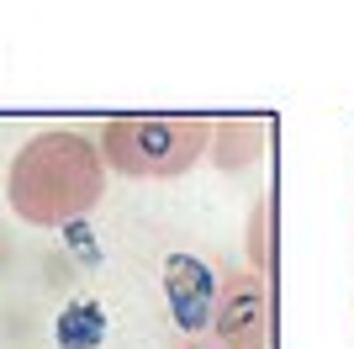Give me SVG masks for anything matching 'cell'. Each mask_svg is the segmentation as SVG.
<instances>
[{"instance_id": "cell-3", "label": "cell", "mask_w": 354, "mask_h": 349, "mask_svg": "<svg viewBox=\"0 0 354 349\" xmlns=\"http://www.w3.org/2000/svg\"><path fill=\"white\" fill-rule=\"evenodd\" d=\"M212 339L217 349H265L270 344V296L254 270H227L212 302Z\"/></svg>"}, {"instance_id": "cell-1", "label": "cell", "mask_w": 354, "mask_h": 349, "mask_svg": "<svg viewBox=\"0 0 354 349\" xmlns=\"http://www.w3.org/2000/svg\"><path fill=\"white\" fill-rule=\"evenodd\" d=\"M106 196V159L95 138L74 127H48L32 132L11 154L6 170V202L21 222L32 228H69L90 217Z\"/></svg>"}, {"instance_id": "cell-4", "label": "cell", "mask_w": 354, "mask_h": 349, "mask_svg": "<svg viewBox=\"0 0 354 349\" xmlns=\"http://www.w3.org/2000/svg\"><path fill=\"white\" fill-rule=\"evenodd\" d=\"M259 132H265V127H249V132H243V127H222V132H212V143H217V148H222L217 159H222V164H238V159H254L249 148H254V143H259Z\"/></svg>"}, {"instance_id": "cell-2", "label": "cell", "mask_w": 354, "mask_h": 349, "mask_svg": "<svg viewBox=\"0 0 354 349\" xmlns=\"http://www.w3.org/2000/svg\"><path fill=\"white\" fill-rule=\"evenodd\" d=\"M106 174L127 180H175L212 148V127L201 116H111L95 138Z\"/></svg>"}, {"instance_id": "cell-5", "label": "cell", "mask_w": 354, "mask_h": 349, "mask_svg": "<svg viewBox=\"0 0 354 349\" xmlns=\"http://www.w3.org/2000/svg\"><path fill=\"white\" fill-rule=\"evenodd\" d=\"M185 349H217V344H185Z\"/></svg>"}]
</instances>
